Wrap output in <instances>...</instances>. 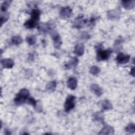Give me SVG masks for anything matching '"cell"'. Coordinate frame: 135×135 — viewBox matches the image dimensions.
I'll return each instance as SVG.
<instances>
[{"instance_id":"9","label":"cell","mask_w":135,"mask_h":135,"mask_svg":"<svg viewBox=\"0 0 135 135\" xmlns=\"http://www.w3.org/2000/svg\"><path fill=\"white\" fill-rule=\"evenodd\" d=\"M1 64L5 69H11L14 66V61L11 59H4L1 61Z\"/></svg>"},{"instance_id":"28","label":"cell","mask_w":135,"mask_h":135,"mask_svg":"<svg viewBox=\"0 0 135 135\" xmlns=\"http://www.w3.org/2000/svg\"><path fill=\"white\" fill-rule=\"evenodd\" d=\"M26 102L28 104H31L32 105L33 107H34L35 108L36 107L37 105V101L32 97H29L27 101Z\"/></svg>"},{"instance_id":"13","label":"cell","mask_w":135,"mask_h":135,"mask_svg":"<svg viewBox=\"0 0 135 135\" xmlns=\"http://www.w3.org/2000/svg\"><path fill=\"white\" fill-rule=\"evenodd\" d=\"M67 86L71 90H74L77 86V80L75 78H70L67 81Z\"/></svg>"},{"instance_id":"4","label":"cell","mask_w":135,"mask_h":135,"mask_svg":"<svg viewBox=\"0 0 135 135\" xmlns=\"http://www.w3.org/2000/svg\"><path fill=\"white\" fill-rule=\"evenodd\" d=\"M51 35L53 41V44L54 47L56 49H59L62 43L60 35L56 32H51Z\"/></svg>"},{"instance_id":"6","label":"cell","mask_w":135,"mask_h":135,"mask_svg":"<svg viewBox=\"0 0 135 135\" xmlns=\"http://www.w3.org/2000/svg\"><path fill=\"white\" fill-rule=\"evenodd\" d=\"M72 14V9L69 7H64L61 8L60 12V16L63 18H67L70 17Z\"/></svg>"},{"instance_id":"10","label":"cell","mask_w":135,"mask_h":135,"mask_svg":"<svg viewBox=\"0 0 135 135\" xmlns=\"http://www.w3.org/2000/svg\"><path fill=\"white\" fill-rule=\"evenodd\" d=\"M114 133V128L110 126H106L104 128H103L100 132L99 134H113Z\"/></svg>"},{"instance_id":"22","label":"cell","mask_w":135,"mask_h":135,"mask_svg":"<svg viewBox=\"0 0 135 135\" xmlns=\"http://www.w3.org/2000/svg\"><path fill=\"white\" fill-rule=\"evenodd\" d=\"M94 119L98 121H102L104 119V115L101 112H98L93 115Z\"/></svg>"},{"instance_id":"26","label":"cell","mask_w":135,"mask_h":135,"mask_svg":"<svg viewBox=\"0 0 135 135\" xmlns=\"http://www.w3.org/2000/svg\"><path fill=\"white\" fill-rule=\"evenodd\" d=\"M36 38L35 36L34 35H30L26 37V41L28 44L30 45H32L34 44L36 42Z\"/></svg>"},{"instance_id":"19","label":"cell","mask_w":135,"mask_h":135,"mask_svg":"<svg viewBox=\"0 0 135 135\" xmlns=\"http://www.w3.org/2000/svg\"><path fill=\"white\" fill-rule=\"evenodd\" d=\"M101 108L103 110H109L112 109V104L108 100H105L101 102Z\"/></svg>"},{"instance_id":"15","label":"cell","mask_w":135,"mask_h":135,"mask_svg":"<svg viewBox=\"0 0 135 135\" xmlns=\"http://www.w3.org/2000/svg\"><path fill=\"white\" fill-rule=\"evenodd\" d=\"M119 14L118 10H110L107 13V17L110 20H115L118 18Z\"/></svg>"},{"instance_id":"3","label":"cell","mask_w":135,"mask_h":135,"mask_svg":"<svg viewBox=\"0 0 135 135\" xmlns=\"http://www.w3.org/2000/svg\"><path fill=\"white\" fill-rule=\"evenodd\" d=\"M75 97L73 95H69L64 103V109L65 111L69 112L75 107Z\"/></svg>"},{"instance_id":"31","label":"cell","mask_w":135,"mask_h":135,"mask_svg":"<svg viewBox=\"0 0 135 135\" xmlns=\"http://www.w3.org/2000/svg\"><path fill=\"white\" fill-rule=\"evenodd\" d=\"M130 74L133 76H134V67H132V69H131L130 70Z\"/></svg>"},{"instance_id":"16","label":"cell","mask_w":135,"mask_h":135,"mask_svg":"<svg viewBox=\"0 0 135 135\" xmlns=\"http://www.w3.org/2000/svg\"><path fill=\"white\" fill-rule=\"evenodd\" d=\"M37 25V22H36L31 18L27 20L24 23L25 27L26 28H29V29H32V28H34Z\"/></svg>"},{"instance_id":"7","label":"cell","mask_w":135,"mask_h":135,"mask_svg":"<svg viewBox=\"0 0 135 135\" xmlns=\"http://www.w3.org/2000/svg\"><path fill=\"white\" fill-rule=\"evenodd\" d=\"M79 63V60L77 58L73 57L70 59V60L65 64V68L66 69H74L76 67Z\"/></svg>"},{"instance_id":"1","label":"cell","mask_w":135,"mask_h":135,"mask_svg":"<svg viewBox=\"0 0 135 135\" xmlns=\"http://www.w3.org/2000/svg\"><path fill=\"white\" fill-rule=\"evenodd\" d=\"M112 52L110 49L103 50L102 44H100L97 46V59L99 61L107 60L110 57Z\"/></svg>"},{"instance_id":"30","label":"cell","mask_w":135,"mask_h":135,"mask_svg":"<svg viewBox=\"0 0 135 135\" xmlns=\"http://www.w3.org/2000/svg\"><path fill=\"white\" fill-rule=\"evenodd\" d=\"M89 35L88 34V33H86V32H83L82 33V35H81V37L82 38H89Z\"/></svg>"},{"instance_id":"12","label":"cell","mask_w":135,"mask_h":135,"mask_svg":"<svg viewBox=\"0 0 135 135\" xmlns=\"http://www.w3.org/2000/svg\"><path fill=\"white\" fill-rule=\"evenodd\" d=\"M84 52V46L82 43H79L75 46L74 53L78 56H81Z\"/></svg>"},{"instance_id":"5","label":"cell","mask_w":135,"mask_h":135,"mask_svg":"<svg viewBox=\"0 0 135 135\" xmlns=\"http://www.w3.org/2000/svg\"><path fill=\"white\" fill-rule=\"evenodd\" d=\"M130 56L128 54H124L123 53H119L116 57V61L119 64H125L129 61Z\"/></svg>"},{"instance_id":"24","label":"cell","mask_w":135,"mask_h":135,"mask_svg":"<svg viewBox=\"0 0 135 135\" xmlns=\"http://www.w3.org/2000/svg\"><path fill=\"white\" fill-rule=\"evenodd\" d=\"M126 131L130 133H133L135 132V125L133 123H131L129 124L126 127Z\"/></svg>"},{"instance_id":"25","label":"cell","mask_w":135,"mask_h":135,"mask_svg":"<svg viewBox=\"0 0 135 135\" xmlns=\"http://www.w3.org/2000/svg\"><path fill=\"white\" fill-rule=\"evenodd\" d=\"M123 42V39L122 37H119L117 38V39L115 40L114 44V48L116 50H119L121 46V43Z\"/></svg>"},{"instance_id":"27","label":"cell","mask_w":135,"mask_h":135,"mask_svg":"<svg viewBox=\"0 0 135 135\" xmlns=\"http://www.w3.org/2000/svg\"><path fill=\"white\" fill-rule=\"evenodd\" d=\"M100 70L99 68V67L95 65H93L91 66L90 69V72L92 75H97L100 72Z\"/></svg>"},{"instance_id":"17","label":"cell","mask_w":135,"mask_h":135,"mask_svg":"<svg viewBox=\"0 0 135 135\" xmlns=\"http://www.w3.org/2000/svg\"><path fill=\"white\" fill-rule=\"evenodd\" d=\"M41 12L38 9H33L31 12V19L38 22L40 19Z\"/></svg>"},{"instance_id":"18","label":"cell","mask_w":135,"mask_h":135,"mask_svg":"<svg viewBox=\"0 0 135 135\" xmlns=\"http://www.w3.org/2000/svg\"><path fill=\"white\" fill-rule=\"evenodd\" d=\"M38 30L41 33H47L50 29V27L46 24L41 23L38 26Z\"/></svg>"},{"instance_id":"8","label":"cell","mask_w":135,"mask_h":135,"mask_svg":"<svg viewBox=\"0 0 135 135\" xmlns=\"http://www.w3.org/2000/svg\"><path fill=\"white\" fill-rule=\"evenodd\" d=\"M85 20H84L83 17H78L74 22L73 26L76 28H80L83 26V25L85 24Z\"/></svg>"},{"instance_id":"21","label":"cell","mask_w":135,"mask_h":135,"mask_svg":"<svg viewBox=\"0 0 135 135\" xmlns=\"http://www.w3.org/2000/svg\"><path fill=\"white\" fill-rule=\"evenodd\" d=\"M56 86V82L55 81H52L49 82L46 85V89L51 91H54Z\"/></svg>"},{"instance_id":"20","label":"cell","mask_w":135,"mask_h":135,"mask_svg":"<svg viewBox=\"0 0 135 135\" xmlns=\"http://www.w3.org/2000/svg\"><path fill=\"white\" fill-rule=\"evenodd\" d=\"M23 42L22 38L18 35L14 36L12 38V42L13 44L17 45L22 43Z\"/></svg>"},{"instance_id":"29","label":"cell","mask_w":135,"mask_h":135,"mask_svg":"<svg viewBox=\"0 0 135 135\" xmlns=\"http://www.w3.org/2000/svg\"><path fill=\"white\" fill-rule=\"evenodd\" d=\"M8 18H9V14L8 13H4V14L2 15L1 16V25L2 26L4 22H6L8 19Z\"/></svg>"},{"instance_id":"2","label":"cell","mask_w":135,"mask_h":135,"mask_svg":"<svg viewBox=\"0 0 135 135\" xmlns=\"http://www.w3.org/2000/svg\"><path fill=\"white\" fill-rule=\"evenodd\" d=\"M29 95L30 93L28 90L25 88L21 89L14 99L15 103L17 105L25 103L29 98Z\"/></svg>"},{"instance_id":"14","label":"cell","mask_w":135,"mask_h":135,"mask_svg":"<svg viewBox=\"0 0 135 135\" xmlns=\"http://www.w3.org/2000/svg\"><path fill=\"white\" fill-rule=\"evenodd\" d=\"M123 7L127 9H132L135 5V1H123L121 2Z\"/></svg>"},{"instance_id":"23","label":"cell","mask_w":135,"mask_h":135,"mask_svg":"<svg viewBox=\"0 0 135 135\" xmlns=\"http://www.w3.org/2000/svg\"><path fill=\"white\" fill-rule=\"evenodd\" d=\"M11 3V1H6L4 2L2 4V5H1V11L5 13L7 10Z\"/></svg>"},{"instance_id":"11","label":"cell","mask_w":135,"mask_h":135,"mask_svg":"<svg viewBox=\"0 0 135 135\" xmlns=\"http://www.w3.org/2000/svg\"><path fill=\"white\" fill-rule=\"evenodd\" d=\"M90 89L97 97H100L103 93L102 89L97 84H92L90 87Z\"/></svg>"}]
</instances>
